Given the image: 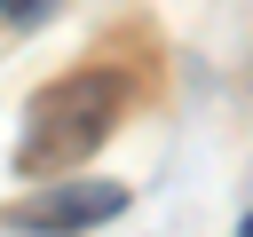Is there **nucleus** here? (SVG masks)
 <instances>
[{
    "instance_id": "1",
    "label": "nucleus",
    "mask_w": 253,
    "mask_h": 237,
    "mask_svg": "<svg viewBox=\"0 0 253 237\" xmlns=\"http://www.w3.org/2000/svg\"><path fill=\"white\" fill-rule=\"evenodd\" d=\"M119 103H126V79H119V71H63L55 87H40L32 111H24L16 174H55V166L87 158V150L111 134Z\"/></svg>"
},
{
    "instance_id": "2",
    "label": "nucleus",
    "mask_w": 253,
    "mask_h": 237,
    "mask_svg": "<svg viewBox=\"0 0 253 237\" xmlns=\"http://www.w3.org/2000/svg\"><path fill=\"white\" fill-rule=\"evenodd\" d=\"M111 213H126V190L119 182H63V190L32 198V229H95Z\"/></svg>"
},
{
    "instance_id": "3",
    "label": "nucleus",
    "mask_w": 253,
    "mask_h": 237,
    "mask_svg": "<svg viewBox=\"0 0 253 237\" xmlns=\"http://www.w3.org/2000/svg\"><path fill=\"white\" fill-rule=\"evenodd\" d=\"M0 16L8 24H40V16H55V0H0Z\"/></svg>"
}]
</instances>
